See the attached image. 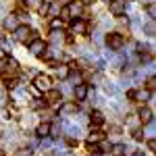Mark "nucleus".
Returning <instances> with one entry per match:
<instances>
[{
	"mask_svg": "<svg viewBox=\"0 0 156 156\" xmlns=\"http://www.w3.org/2000/svg\"><path fill=\"white\" fill-rule=\"evenodd\" d=\"M106 46L110 48V52H117L123 46V36L121 34H108L106 36Z\"/></svg>",
	"mask_w": 156,
	"mask_h": 156,
	"instance_id": "obj_1",
	"label": "nucleus"
},
{
	"mask_svg": "<svg viewBox=\"0 0 156 156\" xmlns=\"http://www.w3.org/2000/svg\"><path fill=\"white\" fill-rule=\"evenodd\" d=\"M34 85H36L40 92H48L50 87H52V79H50L48 75H36V79H34Z\"/></svg>",
	"mask_w": 156,
	"mask_h": 156,
	"instance_id": "obj_2",
	"label": "nucleus"
},
{
	"mask_svg": "<svg viewBox=\"0 0 156 156\" xmlns=\"http://www.w3.org/2000/svg\"><path fill=\"white\" fill-rule=\"evenodd\" d=\"M12 31H15L12 36H15V40H17V42H27V40L31 37V29H29L27 25H17Z\"/></svg>",
	"mask_w": 156,
	"mask_h": 156,
	"instance_id": "obj_3",
	"label": "nucleus"
},
{
	"mask_svg": "<svg viewBox=\"0 0 156 156\" xmlns=\"http://www.w3.org/2000/svg\"><path fill=\"white\" fill-rule=\"evenodd\" d=\"M108 4H110V15H115V17H121L127 11V0H110Z\"/></svg>",
	"mask_w": 156,
	"mask_h": 156,
	"instance_id": "obj_4",
	"label": "nucleus"
},
{
	"mask_svg": "<svg viewBox=\"0 0 156 156\" xmlns=\"http://www.w3.org/2000/svg\"><path fill=\"white\" fill-rule=\"evenodd\" d=\"M44 50H46V44H44V40H40V37H34V40L29 42V52H31V54L40 56Z\"/></svg>",
	"mask_w": 156,
	"mask_h": 156,
	"instance_id": "obj_5",
	"label": "nucleus"
},
{
	"mask_svg": "<svg viewBox=\"0 0 156 156\" xmlns=\"http://www.w3.org/2000/svg\"><path fill=\"white\" fill-rule=\"evenodd\" d=\"M67 9L71 12V17H79V15L83 12V2H81V0H71Z\"/></svg>",
	"mask_w": 156,
	"mask_h": 156,
	"instance_id": "obj_6",
	"label": "nucleus"
},
{
	"mask_svg": "<svg viewBox=\"0 0 156 156\" xmlns=\"http://www.w3.org/2000/svg\"><path fill=\"white\" fill-rule=\"evenodd\" d=\"M85 31H87V23H85L83 19H79V21H73V23H71V34L79 36V34H85Z\"/></svg>",
	"mask_w": 156,
	"mask_h": 156,
	"instance_id": "obj_7",
	"label": "nucleus"
},
{
	"mask_svg": "<svg viewBox=\"0 0 156 156\" xmlns=\"http://www.w3.org/2000/svg\"><path fill=\"white\" fill-rule=\"evenodd\" d=\"M60 100H62V96H60L58 90H52L50 87L48 92H46V102L48 104H60Z\"/></svg>",
	"mask_w": 156,
	"mask_h": 156,
	"instance_id": "obj_8",
	"label": "nucleus"
},
{
	"mask_svg": "<svg viewBox=\"0 0 156 156\" xmlns=\"http://www.w3.org/2000/svg\"><path fill=\"white\" fill-rule=\"evenodd\" d=\"M73 94H75L77 100H85V98H87V85H85V83L75 85V92H73Z\"/></svg>",
	"mask_w": 156,
	"mask_h": 156,
	"instance_id": "obj_9",
	"label": "nucleus"
},
{
	"mask_svg": "<svg viewBox=\"0 0 156 156\" xmlns=\"http://www.w3.org/2000/svg\"><path fill=\"white\" fill-rule=\"evenodd\" d=\"M90 119H92V129H96L98 125H102V123H104V115H102L100 110H94Z\"/></svg>",
	"mask_w": 156,
	"mask_h": 156,
	"instance_id": "obj_10",
	"label": "nucleus"
},
{
	"mask_svg": "<svg viewBox=\"0 0 156 156\" xmlns=\"http://www.w3.org/2000/svg\"><path fill=\"white\" fill-rule=\"evenodd\" d=\"M36 133L40 135V137H48V135H50V125H48V123H42V125H37Z\"/></svg>",
	"mask_w": 156,
	"mask_h": 156,
	"instance_id": "obj_11",
	"label": "nucleus"
},
{
	"mask_svg": "<svg viewBox=\"0 0 156 156\" xmlns=\"http://www.w3.org/2000/svg\"><path fill=\"white\" fill-rule=\"evenodd\" d=\"M65 40V36H62V29H52V36H50V42L52 44H60Z\"/></svg>",
	"mask_w": 156,
	"mask_h": 156,
	"instance_id": "obj_12",
	"label": "nucleus"
},
{
	"mask_svg": "<svg viewBox=\"0 0 156 156\" xmlns=\"http://www.w3.org/2000/svg\"><path fill=\"white\" fill-rule=\"evenodd\" d=\"M152 117H154V115H152V110H150V108H142V110H140V121H142V123L152 121Z\"/></svg>",
	"mask_w": 156,
	"mask_h": 156,
	"instance_id": "obj_13",
	"label": "nucleus"
},
{
	"mask_svg": "<svg viewBox=\"0 0 156 156\" xmlns=\"http://www.w3.org/2000/svg\"><path fill=\"white\" fill-rule=\"evenodd\" d=\"M144 31H146V36H150V37L156 34V23H154V19H150V21L144 25Z\"/></svg>",
	"mask_w": 156,
	"mask_h": 156,
	"instance_id": "obj_14",
	"label": "nucleus"
},
{
	"mask_svg": "<svg viewBox=\"0 0 156 156\" xmlns=\"http://www.w3.org/2000/svg\"><path fill=\"white\" fill-rule=\"evenodd\" d=\"M4 27H6V29H15V27H17V17H6V19H4Z\"/></svg>",
	"mask_w": 156,
	"mask_h": 156,
	"instance_id": "obj_15",
	"label": "nucleus"
},
{
	"mask_svg": "<svg viewBox=\"0 0 156 156\" xmlns=\"http://www.w3.org/2000/svg\"><path fill=\"white\" fill-rule=\"evenodd\" d=\"M100 140H102V135H100V133H98L96 129H92V135L87 137V144H98Z\"/></svg>",
	"mask_w": 156,
	"mask_h": 156,
	"instance_id": "obj_16",
	"label": "nucleus"
},
{
	"mask_svg": "<svg viewBox=\"0 0 156 156\" xmlns=\"http://www.w3.org/2000/svg\"><path fill=\"white\" fill-rule=\"evenodd\" d=\"M69 67H65V65H60V67H56V75H58V77H62V79H65V77H69Z\"/></svg>",
	"mask_w": 156,
	"mask_h": 156,
	"instance_id": "obj_17",
	"label": "nucleus"
},
{
	"mask_svg": "<svg viewBox=\"0 0 156 156\" xmlns=\"http://www.w3.org/2000/svg\"><path fill=\"white\" fill-rule=\"evenodd\" d=\"M125 150H127V148H125L123 144H115V146H112V154H115V156H123V154H125Z\"/></svg>",
	"mask_w": 156,
	"mask_h": 156,
	"instance_id": "obj_18",
	"label": "nucleus"
},
{
	"mask_svg": "<svg viewBox=\"0 0 156 156\" xmlns=\"http://www.w3.org/2000/svg\"><path fill=\"white\" fill-rule=\"evenodd\" d=\"M67 133L71 137H79V127L77 125H67Z\"/></svg>",
	"mask_w": 156,
	"mask_h": 156,
	"instance_id": "obj_19",
	"label": "nucleus"
},
{
	"mask_svg": "<svg viewBox=\"0 0 156 156\" xmlns=\"http://www.w3.org/2000/svg\"><path fill=\"white\" fill-rule=\"evenodd\" d=\"M108 150H110V144L100 140V142H98V152H108Z\"/></svg>",
	"mask_w": 156,
	"mask_h": 156,
	"instance_id": "obj_20",
	"label": "nucleus"
},
{
	"mask_svg": "<svg viewBox=\"0 0 156 156\" xmlns=\"http://www.w3.org/2000/svg\"><path fill=\"white\" fill-rule=\"evenodd\" d=\"M60 19H62V21H69V19H71V12H69L67 6H65V9H60Z\"/></svg>",
	"mask_w": 156,
	"mask_h": 156,
	"instance_id": "obj_21",
	"label": "nucleus"
},
{
	"mask_svg": "<svg viewBox=\"0 0 156 156\" xmlns=\"http://www.w3.org/2000/svg\"><path fill=\"white\" fill-rule=\"evenodd\" d=\"M135 98H137L140 102H146V100L150 98V94H148V92H135Z\"/></svg>",
	"mask_w": 156,
	"mask_h": 156,
	"instance_id": "obj_22",
	"label": "nucleus"
},
{
	"mask_svg": "<svg viewBox=\"0 0 156 156\" xmlns=\"http://www.w3.org/2000/svg\"><path fill=\"white\" fill-rule=\"evenodd\" d=\"M0 121H11V112L4 110V108H0Z\"/></svg>",
	"mask_w": 156,
	"mask_h": 156,
	"instance_id": "obj_23",
	"label": "nucleus"
},
{
	"mask_svg": "<svg viewBox=\"0 0 156 156\" xmlns=\"http://www.w3.org/2000/svg\"><path fill=\"white\" fill-rule=\"evenodd\" d=\"M52 29H62V19H52Z\"/></svg>",
	"mask_w": 156,
	"mask_h": 156,
	"instance_id": "obj_24",
	"label": "nucleus"
},
{
	"mask_svg": "<svg viewBox=\"0 0 156 156\" xmlns=\"http://www.w3.org/2000/svg\"><path fill=\"white\" fill-rule=\"evenodd\" d=\"M48 9H50V2H44V4H40V15H48Z\"/></svg>",
	"mask_w": 156,
	"mask_h": 156,
	"instance_id": "obj_25",
	"label": "nucleus"
},
{
	"mask_svg": "<svg viewBox=\"0 0 156 156\" xmlns=\"http://www.w3.org/2000/svg\"><path fill=\"white\" fill-rule=\"evenodd\" d=\"M69 75H71V73H69ZM71 83L73 85H79V83H81V75H71Z\"/></svg>",
	"mask_w": 156,
	"mask_h": 156,
	"instance_id": "obj_26",
	"label": "nucleus"
},
{
	"mask_svg": "<svg viewBox=\"0 0 156 156\" xmlns=\"http://www.w3.org/2000/svg\"><path fill=\"white\" fill-rule=\"evenodd\" d=\"M148 135H150V137L154 135V119H152V121H148Z\"/></svg>",
	"mask_w": 156,
	"mask_h": 156,
	"instance_id": "obj_27",
	"label": "nucleus"
},
{
	"mask_svg": "<svg viewBox=\"0 0 156 156\" xmlns=\"http://www.w3.org/2000/svg\"><path fill=\"white\" fill-rule=\"evenodd\" d=\"M15 156H31V150H29V148H23V150H19Z\"/></svg>",
	"mask_w": 156,
	"mask_h": 156,
	"instance_id": "obj_28",
	"label": "nucleus"
},
{
	"mask_svg": "<svg viewBox=\"0 0 156 156\" xmlns=\"http://www.w3.org/2000/svg\"><path fill=\"white\" fill-rule=\"evenodd\" d=\"M133 137H135V140H142V137H144V129H135V131H133Z\"/></svg>",
	"mask_w": 156,
	"mask_h": 156,
	"instance_id": "obj_29",
	"label": "nucleus"
},
{
	"mask_svg": "<svg viewBox=\"0 0 156 156\" xmlns=\"http://www.w3.org/2000/svg\"><path fill=\"white\" fill-rule=\"evenodd\" d=\"M148 15H150V17H154V15H156V11H154V2H150V4H148Z\"/></svg>",
	"mask_w": 156,
	"mask_h": 156,
	"instance_id": "obj_30",
	"label": "nucleus"
},
{
	"mask_svg": "<svg viewBox=\"0 0 156 156\" xmlns=\"http://www.w3.org/2000/svg\"><path fill=\"white\" fill-rule=\"evenodd\" d=\"M148 90H150V92H152V90H154V85H156V81H154V77H150V79H148Z\"/></svg>",
	"mask_w": 156,
	"mask_h": 156,
	"instance_id": "obj_31",
	"label": "nucleus"
},
{
	"mask_svg": "<svg viewBox=\"0 0 156 156\" xmlns=\"http://www.w3.org/2000/svg\"><path fill=\"white\" fill-rule=\"evenodd\" d=\"M17 17H19V19H23V21H27V19H29V15H27L25 11H19V12H17Z\"/></svg>",
	"mask_w": 156,
	"mask_h": 156,
	"instance_id": "obj_32",
	"label": "nucleus"
},
{
	"mask_svg": "<svg viewBox=\"0 0 156 156\" xmlns=\"http://www.w3.org/2000/svg\"><path fill=\"white\" fill-rule=\"evenodd\" d=\"M148 150H156V142L152 140V137L148 140Z\"/></svg>",
	"mask_w": 156,
	"mask_h": 156,
	"instance_id": "obj_33",
	"label": "nucleus"
},
{
	"mask_svg": "<svg viewBox=\"0 0 156 156\" xmlns=\"http://www.w3.org/2000/svg\"><path fill=\"white\" fill-rule=\"evenodd\" d=\"M60 110H62V112H71V110H73V104H65Z\"/></svg>",
	"mask_w": 156,
	"mask_h": 156,
	"instance_id": "obj_34",
	"label": "nucleus"
},
{
	"mask_svg": "<svg viewBox=\"0 0 156 156\" xmlns=\"http://www.w3.org/2000/svg\"><path fill=\"white\" fill-rule=\"evenodd\" d=\"M94 42H96V44H100V42H102V36H100V31H96V34H94Z\"/></svg>",
	"mask_w": 156,
	"mask_h": 156,
	"instance_id": "obj_35",
	"label": "nucleus"
},
{
	"mask_svg": "<svg viewBox=\"0 0 156 156\" xmlns=\"http://www.w3.org/2000/svg\"><path fill=\"white\" fill-rule=\"evenodd\" d=\"M127 98H129V100H135V90H129V92H127Z\"/></svg>",
	"mask_w": 156,
	"mask_h": 156,
	"instance_id": "obj_36",
	"label": "nucleus"
},
{
	"mask_svg": "<svg viewBox=\"0 0 156 156\" xmlns=\"http://www.w3.org/2000/svg\"><path fill=\"white\" fill-rule=\"evenodd\" d=\"M29 92H31V94H34V96H37V94H40V90H37L36 85H31V87H29Z\"/></svg>",
	"mask_w": 156,
	"mask_h": 156,
	"instance_id": "obj_37",
	"label": "nucleus"
},
{
	"mask_svg": "<svg viewBox=\"0 0 156 156\" xmlns=\"http://www.w3.org/2000/svg\"><path fill=\"white\" fill-rule=\"evenodd\" d=\"M133 156H146V154L142 152V150H137V152H133Z\"/></svg>",
	"mask_w": 156,
	"mask_h": 156,
	"instance_id": "obj_38",
	"label": "nucleus"
},
{
	"mask_svg": "<svg viewBox=\"0 0 156 156\" xmlns=\"http://www.w3.org/2000/svg\"><path fill=\"white\" fill-rule=\"evenodd\" d=\"M2 58H4V50L0 48V60H2Z\"/></svg>",
	"mask_w": 156,
	"mask_h": 156,
	"instance_id": "obj_39",
	"label": "nucleus"
},
{
	"mask_svg": "<svg viewBox=\"0 0 156 156\" xmlns=\"http://www.w3.org/2000/svg\"><path fill=\"white\" fill-rule=\"evenodd\" d=\"M81 2H83V4H90V2H94V0H81Z\"/></svg>",
	"mask_w": 156,
	"mask_h": 156,
	"instance_id": "obj_40",
	"label": "nucleus"
},
{
	"mask_svg": "<svg viewBox=\"0 0 156 156\" xmlns=\"http://www.w3.org/2000/svg\"><path fill=\"white\" fill-rule=\"evenodd\" d=\"M102 2H106V4H108V2H110V0H102Z\"/></svg>",
	"mask_w": 156,
	"mask_h": 156,
	"instance_id": "obj_41",
	"label": "nucleus"
},
{
	"mask_svg": "<svg viewBox=\"0 0 156 156\" xmlns=\"http://www.w3.org/2000/svg\"><path fill=\"white\" fill-rule=\"evenodd\" d=\"M96 156H102V154H100V152H98V154H96Z\"/></svg>",
	"mask_w": 156,
	"mask_h": 156,
	"instance_id": "obj_42",
	"label": "nucleus"
},
{
	"mask_svg": "<svg viewBox=\"0 0 156 156\" xmlns=\"http://www.w3.org/2000/svg\"><path fill=\"white\" fill-rule=\"evenodd\" d=\"M0 40H2V36H0Z\"/></svg>",
	"mask_w": 156,
	"mask_h": 156,
	"instance_id": "obj_43",
	"label": "nucleus"
}]
</instances>
